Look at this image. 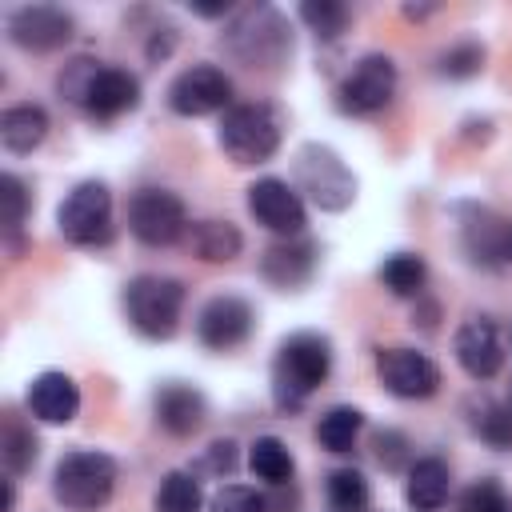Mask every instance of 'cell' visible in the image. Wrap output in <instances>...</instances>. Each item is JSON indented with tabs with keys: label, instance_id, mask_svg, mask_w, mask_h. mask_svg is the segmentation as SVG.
I'll return each mask as SVG.
<instances>
[{
	"label": "cell",
	"instance_id": "obj_10",
	"mask_svg": "<svg viewBox=\"0 0 512 512\" xmlns=\"http://www.w3.org/2000/svg\"><path fill=\"white\" fill-rule=\"evenodd\" d=\"M396 96V64L384 52H368L356 60V68L344 76L336 104L348 116H372L380 108H388Z\"/></svg>",
	"mask_w": 512,
	"mask_h": 512
},
{
	"label": "cell",
	"instance_id": "obj_12",
	"mask_svg": "<svg viewBox=\"0 0 512 512\" xmlns=\"http://www.w3.org/2000/svg\"><path fill=\"white\" fill-rule=\"evenodd\" d=\"M248 212L256 216V224H264L268 232H276L284 240L300 236L308 224L300 192L280 176H264V180L248 184Z\"/></svg>",
	"mask_w": 512,
	"mask_h": 512
},
{
	"label": "cell",
	"instance_id": "obj_34",
	"mask_svg": "<svg viewBox=\"0 0 512 512\" xmlns=\"http://www.w3.org/2000/svg\"><path fill=\"white\" fill-rule=\"evenodd\" d=\"M212 512H268V500L248 484H224L212 496Z\"/></svg>",
	"mask_w": 512,
	"mask_h": 512
},
{
	"label": "cell",
	"instance_id": "obj_7",
	"mask_svg": "<svg viewBox=\"0 0 512 512\" xmlns=\"http://www.w3.org/2000/svg\"><path fill=\"white\" fill-rule=\"evenodd\" d=\"M184 284L172 276H132L124 284V316L148 340H168L180 328Z\"/></svg>",
	"mask_w": 512,
	"mask_h": 512
},
{
	"label": "cell",
	"instance_id": "obj_3",
	"mask_svg": "<svg viewBox=\"0 0 512 512\" xmlns=\"http://www.w3.org/2000/svg\"><path fill=\"white\" fill-rule=\"evenodd\" d=\"M224 48L244 68H280L292 56V28L272 4H252L224 32Z\"/></svg>",
	"mask_w": 512,
	"mask_h": 512
},
{
	"label": "cell",
	"instance_id": "obj_30",
	"mask_svg": "<svg viewBox=\"0 0 512 512\" xmlns=\"http://www.w3.org/2000/svg\"><path fill=\"white\" fill-rule=\"evenodd\" d=\"M0 200H4V236L20 252V232H24V220H28V188H24V180L8 172L0 180Z\"/></svg>",
	"mask_w": 512,
	"mask_h": 512
},
{
	"label": "cell",
	"instance_id": "obj_37",
	"mask_svg": "<svg viewBox=\"0 0 512 512\" xmlns=\"http://www.w3.org/2000/svg\"><path fill=\"white\" fill-rule=\"evenodd\" d=\"M208 468L220 472V476L232 472V468H236V444H232V440H212V444H208Z\"/></svg>",
	"mask_w": 512,
	"mask_h": 512
},
{
	"label": "cell",
	"instance_id": "obj_20",
	"mask_svg": "<svg viewBox=\"0 0 512 512\" xmlns=\"http://www.w3.org/2000/svg\"><path fill=\"white\" fill-rule=\"evenodd\" d=\"M316 268V244L312 240H280L264 252L260 260V276L276 288H300Z\"/></svg>",
	"mask_w": 512,
	"mask_h": 512
},
{
	"label": "cell",
	"instance_id": "obj_17",
	"mask_svg": "<svg viewBox=\"0 0 512 512\" xmlns=\"http://www.w3.org/2000/svg\"><path fill=\"white\" fill-rule=\"evenodd\" d=\"M452 348H456V364L472 380H492L500 372V364H504L500 336H496V324L492 320H468V324H460Z\"/></svg>",
	"mask_w": 512,
	"mask_h": 512
},
{
	"label": "cell",
	"instance_id": "obj_39",
	"mask_svg": "<svg viewBox=\"0 0 512 512\" xmlns=\"http://www.w3.org/2000/svg\"><path fill=\"white\" fill-rule=\"evenodd\" d=\"M192 12H200V16H224L228 4H192Z\"/></svg>",
	"mask_w": 512,
	"mask_h": 512
},
{
	"label": "cell",
	"instance_id": "obj_38",
	"mask_svg": "<svg viewBox=\"0 0 512 512\" xmlns=\"http://www.w3.org/2000/svg\"><path fill=\"white\" fill-rule=\"evenodd\" d=\"M172 48H176V32H172V28H164V32L156 28V36L148 40V60H152V64H160Z\"/></svg>",
	"mask_w": 512,
	"mask_h": 512
},
{
	"label": "cell",
	"instance_id": "obj_41",
	"mask_svg": "<svg viewBox=\"0 0 512 512\" xmlns=\"http://www.w3.org/2000/svg\"><path fill=\"white\" fill-rule=\"evenodd\" d=\"M508 412H512V392H508Z\"/></svg>",
	"mask_w": 512,
	"mask_h": 512
},
{
	"label": "cell",
	"instance_id": "obj_22",
	"mask_svg": "<svg viewBox=\"0 0 512 512\" xmlns=\"http://www.w3.org/2000/svg\"><path fill=\"white\" fill-rule=\"evenodd\" d=\"M44 136H48V112L40 104H12V108H4V116H0V144L8 152L24 156V152L40 148Z\"/></svg>",
	"mask_w": 512,
	"mask_h": 512
},
{
	"label": "cell",
	"instance_id": "obj_13",
	"mask_svg": "<svg viewBox=\"0 0 512 512\" xmlns=\"http://www.w3.org/2000/svg\"><path fill=\"white\" fill-rule=\"evenodd\" d=\"M376 376L400 400H428L440 388V368L416 348H380Z\"/></svg>",
	"mask_w": 512,
	"mask_h": 512
},
{
	"label": "cell",
	"instance_id": "obj_19",
	"mask_svg": "<svg viewBox=\"0 0 512 512\" xmlns=\"http://www.w3.org/2000/svg\"><path fill=\"white\" fill-rule=\"evenodd\" d=\"M152 408H156V424L168 436H192V432H200V424L208 416L204 396L196 388H188V384H164L156 392Z\"/></svg>",
	"mask_w": 512,
	"mask_h": 512
},
{
	"label": "cell",
	"instance_id": "obj_35",
	"mask_svg": "<svg viewBox=\"0 0 512 512\" xmlns=\"http://www.w3.org/2000/svg\"><path fill=\"white\" fill-rule=\"evenodd\" d=\"M504 488L496 480H476L472 488H464L460 496V512H500L504 508Z\"/></svg>",
	"mask_w": 512,
	"mask_h": 512
},
{
	"label": "cell",
	"instance_id": "obj_11",
	"mask_svg": "<svg viewBox=\"0 0 512 512\" xmlns=\"http://www.w3.org/2000/svg\"><path fill=\"white\" fill-rule=\"evenodd\" d=\"M168 108L176 116H212L232 108V80L216 64H192L168 84Z\"/></svg>",
	"mask_w": 512,
	"mask_h": 512
},
{
	"label": "cell",
	"instance_id": "obj_21",
	"mask_svg": "<svg viewBox=\"0 0 512 512\" xmlns=\"http://www.w3.org/2000/svg\"><path fill=\"white\" fill-rule=\"evenodd\" d=\"M452 492V472L440 456H424L408 468V484H404V500L412 512H440L444 500Z\"/></svg>",
	"mask_w": 512,
	"mask_h": 512
},
{
	"label": "cell",
	"instance_id": "obj_40",
	"mask_svg": "<svg viewBox=\"0 0 512 512\" xmlns=\"http://www.w3.org/2000/svg\"><path fill=\"white\" fill-rule=\"evenodd\" d=\"M500 512H512V500H504V508H500Z\"/></svg>",
	"mask_w": 512,
	"mask_h": 512
},
{
	"label": "cell",
	"instance_id": "obj_9",
	"mask_svg": "<svg viewBox=\"0 0 512 512\" xmlns=\"http://www.w3.org/2000/svg\"><path fill=\"white\" fill-rule=\"evenodd\" d=\"M128 232L148 248H168L188 232V208L168 188H140L128 200Z\"/></svg>",
	"mask_w": 512,
	"mask_h": 512
},
{
	"label": "cell",
	"instance_id": "obj_6",
	"mask_svg": "<svg viewBox=\"0 0 512 512\" xmlns=\"http://www.w3.org/2000/svg\"><path fill=\"white\" fill-rule=\"evenodd\" d=\"M292 176H296V188L320 212H344L356 200V176L348 172L340 152L328 144H316V140L300 144L296 160H292Z\"/></svg>",
	"mask_w": 512,
	"mask_h": 512
},
{
	"label": "cell",
	"instance_id": "obj_28",
	"mask_svg": "<svg viewBox=\"0 0 512 512\" xmlns=\"http://www.w3.org/2000/svg\"><path fill=\"white\" fill-rule=\"evenodd\" d=\"M328 504H332V512H368L372 488H368L364 472H356V468H336V472L328 476Z\"/></svg>",
	"mask_w": 512,
	"mask_h": 512
},
{
	"label": "cell",
	"instance_id": "obj_29",
	"mask_svg": "<svg viewBox=\"0 0 512 512\" xmlns=\"http://www.w3.org/2000/svg\"><path fill=\"white\" fill-rule=\"evenodd\" d=\"M204 492L192 472H168L156 488V512H200Z\"/></svg>",
	"mask_w": 512,
	"mask_h": 512
},
{
	"label": "cell",
	"instance_id": "obj_23",
	"mask_svg": "<svg viewBox=\"0 0 512 512\" xmlns=\"http://www.w3.org/2000/svg\"><path fill=\"white\" fill-rule=\"evenodd\" d=\"M188 244H192V252H196L200 260H208V264H228V260L240 256L244 236H240V228L228 224V220H200V224L188 228Z\"/></svg>",
	"mask_w": 512,
	"mask_h": 512
},
{
	"label": "cell",
	"instance_id": "obj_15",
	"mask_svg": "<svg viewBox=\"0 0 512 512\" xmlns=\"http://www.w3.org/2000/svg\"><path fill=\"white\" fill-rule=\"evenodd\" d=\"M460 232H464V252L476 264L500 268V264L512 260V220L496 216L492 208L464 204L460 208Z\"/></svg>",
	"mask_w": 512,
	"mask_h": 512
},
{
	"label": "cell",
	"instance_id": "obj_2",
	"mask_svg": "<svg viewBox=\"0 0 512 512\" xmlns=\"http://www.w3.org/2000/svg\"><path fill=\"white\" fill-rule=\"evenodd\" d=\"M60 96H68L72 104L88 108L100 120H116L140 104V80L128 68L76 60L60 72Z\"/></svg>",
	"mask_w": 512,
	"mask_h": 512
},
{
	"label": "cell",
	"instance_id": "obj_36",
	"mask_svg": "<svg viewBox=\"0 0 512 512\" xmlns=\"http://www.w3.org/2000/svg\"><path fill=\"white\" fill-rule=\"evenodd\" d=\"M376 460H380L388 472H396V468L408 460V440H404L400 432H376Z\"/></svg>",
	"mask_w": 512,
	"mask_h": 512
},
{
	"label": "cell",
	"instance_id": "obj_27",
	"mask_svg": "<svg viewBox=\"0 0 512 512\" xmlns=\"http://www.w3.org/2000/svg\"><path fill=\"white\" fill-rule=\"evenodd\" d=\"M424 280H428V268H424V260L416 252H396V256H388L380 264V284L392 296H420Z\"/></svg>",
	"mask_w": 512,
	"mask_h": 512
},
{
	"label": "cell",
	"instance_id": "obj_32",
	"mask_svg": "<svg viewBox=\"0 0 512 512\" xmlns=\"http://www.w3.org/2000/svg\"><path fill=\"white\" fill-rule=\"evenodd\" d=\"M480 68H484V48L472 44V40H464V44H456V48H448V52L440 56V72L452 76V80H468V76H476Z\"/></svg>",
	"mask_w": 512,
	"mask_h": 512
},
{
	"label": "cell",
	"instance_id": "obj_14",
	"mask_svg": "<svg viewBox=\"0 0 512 512\" xmlns=\"http://www.w3.org/2000/svg\"><path fill=\"white\" fill-rule=\"evenodd\" d=\"M72 16L56 4H24L8 16V40L24 52H56L72 40Z\"/></svg>",
	"mask_w": 512,
	"mask_h": 512
},
{
	"label": "cell",
	"instance_id": "obj_5",
	"mask_svg": "<svg viewBox=\"0 0 512 512\" xmlns=\"http://www.w3.org/2000/svg\"><path fill=\"white\" fill-rule=\"evenodd\" d=\"M112 488H116V460L108 452H96V448H80V452L60 456V464L52 472V496L68 512L104 508Z\"/></svg>",
	"mask_w": 512,
	"mask_h": 512
},
{
	"label": "cell",
	"instance_id": "obj_8",
	"mask_svg": "<svg viewBox=\"0 0 512 512\" xmlns=\"http://www.w3.org/2000/svg\"><path fill=\"white\" fill-rule=\"evenodd\" d=\"M56 228L68 244L76 248H96L112 240V192L100 180H84L76 184L60 212H56Z\"/></svg>",
	"mask_w": 512,
	"mask_h": 512
},
{
	"label": "cell",
	"instance_id": "obj_4",
	"mask_svg": "<svg viewBox=\"0 0 512 512\" xmlns=\"http://www.w3.org/2000/svg\"><path fill=\"white\" fill-rule=\"evenodd\" d=\"M216 140L232 164H264L284 140V116L272 104H232L220 116Z\"/></svg>",
	"mask_w": 512,
	"mask_h": 512
},
{
	"label": "cell",
	"instance_id": "obj_16",
	"mask_svg": "<svg viewBox=\"0 0 512 512\" xmlns=\"http://www.w3.org/2000/svg\"><path fill=\"white\" fill-rule=\"evenodd\" d=\"M252 320L256 316H252V304L248 300H240V296H212L200 308V316H196V336H200L204 348L228 352V348H236V344L248 340Z\"/></svg>",
	"mask_w": 512,
	"mask_h": 512
},
{
	"label": "cell",
	"instance_id": "obj_26",
	"mask_svg": "<svg viewBox=\"0 0 512 512\" xmlns=\"http://www.w3.org/2000/svg\"><path fill=\"white\" fill-rule=\"evenodd\" d=\"M248 468H252V476H260V480H268V484H284V480H292L296 460H292V452H288L284 440H276V436H256L252 448H248Z\"/></svg>",
	"mask_w": 512,
	"mask_h": 512
},
{
	"label": "cell",
	"instance_id": "obj_24",
	"mask_svg": "<svg viewBox=\"0 0 512 512\" xmlns=\"http://www.w3.org/2000/svg\"><path fill=\"white\" fill-rule=\"evenodd\" d=\"M36 452H40V444H36L32 428L16 412H4V432H0V460H4V468L12 476H24L36 464Z\"/></svg>",
	"mask_w": 512,
	"mask_h": 512
},
{
	"label": "cell",
	"instance_id": "obj_18",
	"mask_svg": "<svg viewBox=\"0 0 512 512\" xmlns=\"http://www.w3.org/2000/svg\"><path fill=\"white\" fill-rule=\"evenodd\" d=\"M28 412L44 424H68L80 412V388L68 372H40L28 384Z\"/></svg>",
	"mask_w": 512,
	"mask_h": 512
},
{
	"label": "cell",
	"instance_id": "obj_33",
	"mask_svg": "<svg viewBox=\"0 0 512 512\" xmlns=\"http://www.w3.org/2000/svg\"><path fill=\"white\" fill-rule=\"evenodd\" d=\"M476 432L492 448H512V412H508V404H484L480 420H476Z\"/></svg>",
	"mask_w": 512,
	"mask_h": 512
},
{
	"label": "cell",
	"instance_id": "obj_1",
	"mask_svg": "<svg viewBox=\"0 0 512 512\" xmlns=\"http://www.w3.org/2000/svg\"><path fill=\"white\" fill-rule=\"evenodd\" d=\"M332 372V344L320 332H292L272 360V400L280 412H300L304 400L328 380Z\"/></svg>",
	"mask_w": 512,
	"mask_h": 512
},
{
	"label": "cell",
	"instance_id": "obj_31",
	"mask_svg": "<svg viewBox=\"0 0 512 512\" xmlns=\"http://www.w3.org/2000/svg\"><path fill=\"white\" fill-rule=\"evenodd\" d=\"M300 20L320 36V40H336L348 28V8L340 0H304L300 4Z\"/></svg>",
	"mask_w": 512,
	"mask_h": 512
},
{
	"label": "cell",
	"instance_id": "obj_25",
	"mask_svg": "<svg viewBox=\"0 0 512 512\" xmlns=\"http://www.w3.org/2000/svg\"><path fill=\"white\" fill-rule=\"evenodd\" d=\"M360 428H364V412H360V408H348V404H336V408H328V412L320 416L316 440H320V448H328V452L340 456V452H352Z\"/></svg>",
	"mask_w": 512,
	"mask_h": 512
}]
</instances>
